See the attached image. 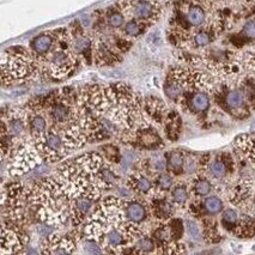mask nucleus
Wrapping results in <instances>:
<instances>
[{"label":"nucleus","mask_w":255,"mask_h":255,"mask_svg":"<svg viewBox=\"0 0 255 255\" xmlns=\"http://www.w3.org/2000/svg\"><path fill=\"white\" fill-rule=\"evenodd\" d=\"M28 200L41 223L58 228L71 219V198L56 176L35 182L28 191Z\"/></svg>","instance_id":"nucleus-1"},{"label":"nucleus","mask_w":255,"mask_h":255,"mask_svg":"<svg viewBox=\"0 0 255 255\" xmlns=\"http://www.w3.org/2000/svg\"><path fill=\"white\" fill-rule=\"evenodd\" d=\"M100 105L103 117L111 119L123 131H132L145 124L141 121H146L143 114V101L126 83L101 88Z\"/></svg>","instance_id":"nucleus-2"},{"label":"nucleus","mask_w":255,"mask_h":255,"mask_svg":"<svg viewBox=\"0 0 255 255\" xmlns=\"http://www.w3.org/2000/svg\"><path fill=\"white\" fill-rule=\"evenodd\" d=\"M40 71V64L30 49L14 46L2 53L1 81L4 85L23 84L34 79Z\"/></svg>","instance_id":"nucleus-3"},{"label":"nucleus","mask_w":255,"mask_h":255,"mask_svg":"<svg viewBox=\"0 0 255 255\" xmlns=\"http://www.w3.org/2000/svg\"><path fill=\"white\" fill-rule=\"evenodd\" d=\"M28 191L18 181H8L2 185L1 212L6 222L24 225Z\"/></svg>","instance_id":"nucleus-4"},{"label":"nucleus","mask_w":255,"mask_h":255,"mask_svg":"<svg viewBox=\"0 0 255 255\" xmlns=\"http://www.w3.org/2000/svg\"><path fill=\"white\" fill-rule=\"evenodd\" d=\"M42 161V157L35 147L31 138L20 140L16 149L8 157V176L12 177V179L22 176V175L34 170L35 168L41 164Z\"/></svg>","instance_id":"nucleus-5"},{"label":"nucleus","mask_w":255,"mask_h":255,"mask_svg":"<svg viewBox=\"0 0 255 255\" xmlns=\"http://www.w3.org/2000/svg\"><path fill=\"white\" fill-rule=\"evenodd\" d=\"M31 140L43 161L47 163L59 162L71 153L65 143L61 129L56 126H49L43 134Z\"/></svg>","instance_id":"nucleus-6"},{"label":"nucleus","mask_w":255,"mask_h":255,"mask_svg":"<svg viewBox=\"0 0 255 255\" xmlns=\"http://www.w3.org/2000/svg\"><path fill=\"white\" fill-rule=\"evenodd\" d=\"M118 7L126 17L140 20L147 26L155 24L162 13L158 0H120Z\"/></svg>","instance_id":"nucleus-7"},{"label":"nucleus","mask_w":255,"mask_h":255,"mask_svg":"<svg viewBox=\"0 0 255 255\" xmlns=\"http://www.w3.org/2000/svg\"><path fill=\"white\" fill-rule=\"evenodd\" d=\"M102 191L93 185L85 193L71 200V222L76 228L83 227L102 200Z\"/></svg>","instance_id":"nucleus-8"},{"label":"nucleus","mask_w":255,"mask_h":255,"mask_svg":"<svg viewBox=\"0 0 255 255\" xmlns=\"http://www.w3.org/2000/svg\"><path fill=\"white\" fill-rule=\"evenodd\" d=\"M121 137L125 143L141 150H158L164 145L159 133L151 124H143L132 131H124Z\"/></svg>","instance_id":"nucleus-9"},{"label":"nucleus","mask_w":255,"mask_h":255,"mask_svg":"<svg viewBox=\"0 0 255 255\" xmlns=\"http://www.w3.org/2000/svg\"><path fill=\"white\" fill-rule=\"evenodd\" d=\"M28 235L23 230V225L4 222L1 228L0 255H16L24 253L28 245Z\"/></svg>","instance_id":"nucleus-10"},{"label":"nucleus","mask_w":255,"mask_h":255,"mask_svg":"<svg viewBox=\"0 0 255 255\" xmlns=\"http://www.w3.org/2000/svg\"><path fill=\"white\" fill-rule=\"evenodd\" d=\"M124 200V211L129 222L139 225H146L151 217L149 201L144 198L134 195L133 198H126Z\"/></svg>","instance_id":"nucleus-11"},{"label":"nucleus","mask_w":255,"mask_h":255,"mask_svg":"<svg viewBox=\"0 0 255 255\" xmlns=\"http://www.w3.org/2000/svg\"><path fill=\"white\" fill-rule=\"evenodd\" d=\"M149 206L151 211V217L157 223H165L173 218L175 212V204L173 200H169L163 192L156 191L150 197Z\"/></svg>","instance_id":"nucleus-12"},{"label":"nucleus","mask_w":255,"mask_h":255,"mask_svg":"<svg viewBox=\"0 0 255 255\" xmlns=\"http://www.w3.org/2000/svg\"><path fill=\"white\" fill-rule=\"evenodd\" d=\"M223 103L225 109L236 118L243 119L248 117L251 107L248 105L247 95L243 88H235L227 91L223 96Z\"/></svg>","instance_id":"nucleus-13"},{"label":"nucleus","mask_w":255,"mask_h":255,"mask_svg":"<svg viewBox=\"0 0 255 255\" xmlns=\"http://www.w3.org/2000/svg\"><path fill=\"white\" fill-rule=\"evenodd\" d=\"M77 251V242L72 235H59L52 234L46 237L41 252L44 254H67Z\"/></svg>","instance_id":"nucleus-14"},{"label":"nucleus","mask_w":255,"mask_h":255,"mask_svg":"<svg viewBox=\"0 0 255 255\" xmlns=\"http://www.w3.org/2000/svg\"><path fill=\"white\" fill-rule=\"evenodd\" d=\"M127 187L133 194L141 198H150L156 192V187L153 180L147 173L139 169L133 171L127 180Z\"/></svg>","instance_id":"nucleus-15"},{"label":"nucleus","mask_w":255,"mask_h":255,"mask_svg":"<svg viewBox=\"0 0 255 255\" xmlns=\"http://www.w3.org/2000/svg\"><path fill=\"white\" fill-rule=\"evenodd\" d=\"M181 102H183L189 112L194 114H201V113L207 112L210 108V95L201 91V89H195V90H188L181 97Z\"/></svg>","instance_id":"nucleus-16"},{"label":"nucleus","mask_w":255,"mask_h":255,"mask_svg":"<svg viewBox=\"0 0 255 255\" xmlns=\"http://www.w3.org/2000/svg\"><path fill=\"white\" fill-rule=\"evenodd\" d=\"M56 42V34L55 30L52 31H46L42 34L37 35L31 40L30 42V52L32 55L35 56V59L40 62L43 60L47 55L52 52V49L54 48Z\"/></svg>","instance_id":"nucleus-17"},{"label":"nucleus","mask_w":255,"mask_h":255,"mask_svg":"<svg viewBox=\"0 0 255 255\" xmlns=\"http://www.w3.org/2000/svg\"><path fill=\"white\" fill-rule=\"evenodd\" d=\"M143 114L151 125H161L167 118L164 103L156 97H146L143 101Z\"/></svg>","instance_id":"nucleus-18"},{"label":"nucleus","mask_w":255,"mask_h":255,"mask_svg":"<svg viewBox=\"0 0 255 255\" xmlns=\"http://www.w3.org/2000/svg\"><path fill=\"white\" fill-rule=\"evenodd\" d=\"M95 62L100 66L105 65H114L121 60V56L118 53V49L113 48L109 43L101 41L95 46Z\"/></svg>","instance_id":"nucleus-19"},{"label":"nucleus","mask_w":255,"mask_h":255,"mask_svg":"<svg viewBox=\"0 0 255 255\" xmlns=\"http://www.w3.org/2000/svg\"><path fill=\"white\" fill-rule=\"evenodd\" d=\"M207 165H209V171L212 177H215V179H224L229 174L231 168H233L234 162L229 155L223 153V155L218 156L217 158L213 159L212 162L207 163Z\"/></svg>","instance_id":"nucleus-20"},{"label":"nucleus","mask_w":255,"mask_h":255,"mask_svg":"<svg viewBox=\"0 0 255 255\" xmlns=\"http://www.w3.org/2000/svg\"><path fill=\"white\" fill-rule=\"evenodd\" d=\"M237 237H253L255 236V217L245 215L240 217V222L234 233Z\"/></svg>","instance_id":"nucleus-21"},{"label":"nucleus","mask_w":255,"mask_h":255,"mask_svg":"<svg viewBox=\"0 0 255 255\" xmlns=\"http://www.w3.org/2000/svg\"><path fill=\"white\" fill-rule=\"evenodd\" d=\"M181 128L180 117L177 113H169L165 118V134L170 140H176L179 138Z\"/></svg>","instance_id":"nucleus-22"},{"label":"nucleus","mask_w":255,"mask_h":255,"mask_svg":"<svg viewBox=\"0 0 255 255\" xmlns=\"http://www.w3.org/2000/svg\"><path fill=\"white\" fill-rule=\"evenodd\" d=\"M137 253H153L157 252V243L150 234H144L135 241L134 246H133Z\"/></svg>","instance_id":"nucleus-23"},{"label":"nucleus","mask_w":255,"mask_h":255,"mask_svg":"<svg viewBox=\"0 0 255 255\" xmlns=\"http://www.w3.org/2000/svg\"><path fill=\"white\" fill-rule=\"evenodd\" d=\"M185 168V157L180 151H173L167 157V169L175 175L180 174Z\"/></svg>","instance_id":"nucleus-24"},{"label":"nucleus","mask_w":255,"mask_h":255,"mask_svg":"<svg viewBox=\"0 0 255 255\" xmlns=\"http://www.w3.org/2000/svg\"><path fill=\"white\" fill-rule=\"evenodd\" d=\"M191 191L195 197H206L212 191V185L205 176H198L192 181Z\"/></svg>","instance_id":"nucleus-25"},{"label":"nucleus","mask_w":255,"mask_h":255,"mask_svg":"<svg viewBox=\"0 0 255 255\" xmlns=\"http://www.w3.org/2000/svg\"><path fill=\"white\" fill-rule=\"evenodd\" d=\"M239 222L240 216L236 210L228 209L223 212V216H222V225H223V228L227 231H229L231 234L235 233Z\"/></svg>","instance_id":"nucleus-26"},{"label":"nucleus","mask_w":255,"mask_h":255,"mask_svg":"<svg viewBox=\"0 0 255 255\" xmlns=\"http://www.w3.org/2000/svg\"><path fill=\"white\" fill-rule=\"evenodd\" d=\"M146 28H149L145 23L140 22V20L131 18L128 22L125 24L124 28V34L128 37H138L141 34H144V31L146 30Z\"/></svg>","instance_id":"nucleus-27"},{"label":"nucleus","mask_w":255,"mask_h":255,"mask_svg":"<svg viewBox=\"0 0 255 255\" xmlns=\"http://www.w3.org/2000/svg\"><path fill=\"white\" fill-rule=\"evenodd\" d=\"M170 197L175 205L183 206L187 203L189 197L188 188H187V186L183 185V183H179V185L174 186L173 188H171Z\"/></svg>","instance_id":"nucleus-28"},{"label":"nucleus","mask_w":255,"mask_h":255,"mask_svg":"<svg viewBox=\"0 0 255 255\" xmlns=\"http://www.w3.org/2000/svg\"><path fill=\"white\" fill-rule=\"evenodd\" d=\"M153 182H155L156 191L158 192H167L170 191L174 187V177L170 174L167 173H158L153 176Z\"/></svg>","instance_id":"nucleus-29"},{"label":"nucleus","mask_w":255,"mask_h":255,"mask_svg":"<svg viewBox=\"0 0 255 255\" xmlns=\"http://www.w3.org/2000/svg\"><path fill=\"white\" fill-rule=\"evenodd\" d=\"M215 36V28H204L193 35V42L197 47H205L211 43Z\"/></svg>","instance_id":"nucleus-30"},{"label":"nucleus","mask_w":255,"mask_h":255,"mask_svg":"<svg viewBox=\"0 0 255 255\" xmlns=\"http://www.w3.org/2000/svg\"><path fill=\"white\" fill-rule=\"evenodd\" d=\"M102 152L106 161L111 163V164H115V163H119L121 161V153L117 145L107 144L106 146L102 147Z\"/></svg>","instance_id":"nucleus-31"},{"label":"nucleus","mask_w":255,"mask_h":255,"mask_svg":"<svg viewBox=\"0 0 255 255\" xmlns=\"http://www.w3.org/2000/svg\"><path fill=\"white\" fill-rule=\"evenodd\" d=\"M125 20H126V16H125L123 11L120 8H115L108 12V17H107V23L112 28H121L125 24Z\"/></svg>","instance_id":"nucleus-32"},{"label":"nucleus","mask_w":255,"mask_h":255,"mask_svg":"<svg viewBox=\"0 0 255 255\" xmlns=\"http://www.w3.org/2000/svg\"><path fill=\"white\" fill-rule=\"evenodd\" d=\"M204 209L210 215H217L223 210V201L219 199L218 197H210L204 201Z\"/></svg>","instance_id":"nucleus-33"},{"label":"nucleus","mask_w":255,"mask_h":255,"mask_svg":"<svg viewBox=\"0 0 255 255\" xmlns=\"http://www.w3.org/2000/svg\"><path fill=\"white\" fill-rule=\"evenodd\" d=\"M169 228H170L173 240L174 241H177V240H179L183 234L182 221H180V219H176V218L171 219V221L169 222Z\"/></svg>","instance_id":"nucleus-34"},{"label":"nucleus","mask_w":255,"mask_h":255,"mask_svg":"<svg viewBox=\"0 0 255 255\" xmlns=\"http://www.w3.org/2000/svg\"><path fill=\"white\" fill-rule=\"evenodd\" d=\"M83 248H84V252H87V253H90V254L105 253L99 243L95 241V240L87 239V237H85V241L83 243Z\"/></svg>","instance_id":"nucleus-35"},{"label":"nucleus","mask_w":255,"mask_h":255,"mask_svg":"<svg viewBox=\"0 0 255 255\" xmlns=\"http://www.w3.org/2000/svg\"><path fill=\"white\" fill-rule=\"evenodd\" d=\"M242 34L248 38H255V19H251L246 23Z\"/></svg>","instance_id":"nucleus-36"},{"label":"nucleus","mask_w":255,"mask_h":255,"mask_svg":"<svg viewBox=\"0 0 255 255\" xmlns=\"http://www.w3.org/2000/svg\"><path fill=\"white\" fill-rule=\"evenodd\" d=\"M187 230H188L189 235L193 237L199 236V228L197 227V224L194 222H187Z\"/></svg>","instance_id":"nucleus-37"}]
</instances>
